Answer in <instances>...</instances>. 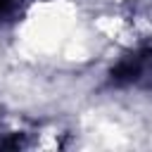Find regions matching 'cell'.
Returning <instances> with one entry per match:
<instances>
[{
  "instance_id": "1",
  "label": "cell",
  "mask_w": 152,
  "mask_h": 152,
  "mask_svg": "<svg viewBox=\"0 0 152 152\" xmlns=\"http://www.w3.org/2000/svg\"><path fill=\"white\" fill-rule=\"evenodd\" d=\"M21 5H24V0H0V21L12 19L21 10Z\"/></svg>"
}]
</instances>
